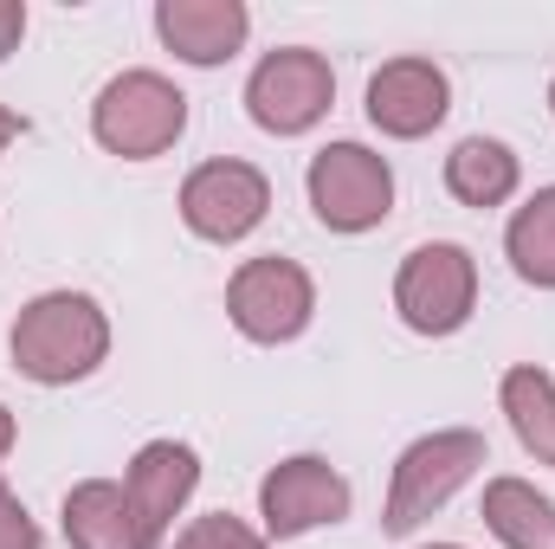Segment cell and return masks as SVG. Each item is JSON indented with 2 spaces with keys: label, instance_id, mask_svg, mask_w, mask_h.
Returning a JSON list of instances; mask_svg holds the SVG:
<instances>
[{
  "label": "cell",
  "instance_id": "cell-18",
  "mask_svg": "<svg viewBox=\"0 0 555 549\" xmlns=\"http://www.w3.org/2000/svg\"><path fill=\"white\" fill-rule=\"evenodd\" d=\"M175 549H266V531H253L246 518H233V511H207V518H194Z\"/></svg>",
  "mask_w": 555,
  "mask_h": 549
},
{
  "label": "cell",
  "instance_id": "cell-5",
  "mask_svg": "<svg viewBox=\"0 0 555 549\" xmlns=\"http://www.w3.org/2000/svg\"><path fill=\"white\" fill-rule=\"evenodd\" d=\"M395 310L414 336H459L478 310V259L459 240H426L395 272Z\"/></svg>",
  "mask_w": 555,
  "mask_h": 549
},
{
  "label": "cell",
  "instance_id": "cell-10",
  "mask_svg": "<svg viewBox=\"0 0 555 549\" xmlns=\"http://www.w3.org/2000/svg\"><path fill=\"white\" fill-rule=\"evenodd\" d=\"M194 485H201V452L188 439H149V446H137V459L124 465V498L137 511V531L149 549L168 544V531L188 511Z\"/></svg>",
  "mask_w": 555,
  "mask_h": 549
},
{
  "label": "cell",
  "instance_id": "cell-13",
  "mask_svg": "<svg viewBox=\"0 0 555 549\" xmlns=\"http://www.w3.org/2000/svg\"><path fill=\"white\" fill-rule=\"evenodd\" d=\"M65 544L72 549H149L137 511L124 498V478H78L65 491Z\"/></svg>",
  "mask_w": 555,
  "mask_h": 549
},
{
  "label": "cell",
  "instance_id": "cell-15",
  "mask_svg": "<svg viewBox=\"0 0 555 549\" xmlns=\"http://www.w3.org/2000/svg\"><path fill=\"white\" fill-rule=\"evenodd\" d=\"M478 518L504 549H555V498H543L530 478H491Z\"/></svg>",
  "mask_w": 555,
  "mask_h": 549
},
{
  "label": "cell",
  "instance_id": "cell-6",
  "mask_svg": "<svg viewBox=\"0 0 555 549\" xmlns=\"http://www.w3.org/2000/svg\"><path fill=\"white\" fill-rule=\"evenodd\" d=\"M336 104V72L310 46H278L246 78V111L266 137H310Z\"/></svg>",
  "mask_w": 555,
  "mask_h": 549
},
{
  "label": "cell",
  "instance_id": "cell-16",
  "mask_svg": "<svg viewBox=\"0 0 555 549\" xmlns=\"http://www.w3.org/2000/svg\"><path fill=\"white\" fill-rule=\"evenodd\" d=\"M498 401H504V420H511L517 446H524L537 465H555V382L550 375H543L537 362H517V369H504Z\"/></svg>",
  "mask_w": 555,
  "mask_h": 549
},
{
  "label": "cell",
  "instance_id": "cell-19",
  "mask_svg": "<svg viewBox=\"0 0 555 549\" xmlns=\"http://www.w3.org/2000/svg\"><path fill=\"white\" fill-rule=\"evenodd\" d=\"M0 549H46V537H39V524H33V511L0 485Z\"/></svg>",
  "mask_w": 555,
  "mask_h": 549
},
{
  "label": "cell",
  "instance_id": "cell-23",
  "mask_svg": "<svg viewBox=\"0 0 555 549\" xmlns=\"http://www.w3.org/2000/svg\"><path fill=\"white\" fill-rule=\"evenodd\" d=\"M426 549H465V544H426Z\"/></svg>",
  "mask_w": 555,
  "mask_h": 549
},
{
  "label": "cell",
  "instance_id": "cell-7",
  "mask_svg": "<svg viewBox=\"0 0 555 549\" xmlns=\"http://www.w3.org/2000/svg\"><path fill=\"white\" fill-rule=\"evenodd\" d=\"M227 317H233V330L246 343H266V349L297 343L310 330V317H317V278L297 259H278V253L246 259L227 278Z\"/></svg>",
  "mask_w": 555,
  "mask_h": 549
},
{
  "label": "cell",
  "instance_id": "cell-20",
  "mask_svg": "<svg viewBox=\"0 0 555 549\" xmlns=\"http://www.w3.org/2000/svg\"><path fill=\"white\" fill-rule=\"evenodd\" d=\"M20 39H26V0H0V65L20 52Z\"/></svg>",
  "mask_w": 555,
  "mask_h": 549
},
{
  "label": "cell",
  "instance_id": "cell-24",
  "mask_svg": "<svg viewBox=\"0 0 555 549\" xmlns=\"http://www.w3.org/2000/svg\"><path fill=\"white\" fill-rule=\"evenodd\" d=\"M550 117H555V85H550Z\"/></svg>",
  "mask_w": 555,
  "mask_h": 549
},
{
  "label": "cell",
  "instance_id": "cell-4",
  "mask_svg": "<svg viewBox=\"0 0 555 549\" xmlns=\"http://www.w3.org/2000/svg\"><path fill=\"white\" fill-rule=\"evenodd\" d=\"M304 194H310V214L330 227V233H375L388 227L395 214V168L382 149L369 142H323L304 168Z\"/></svg>",
  "mask_w": 555,
  "mask_h": 549
},
{
  "label": "cell",
  "instance_id": "cell-11",
  "mask_svg": "<svg viewBox=\"0 0 555 549\" xmlns=\"http://www.w3.org/2000/svg\"><path fill=\"white\" fill-rule=\"evenodd\" d=\"M452 111V78L433 59H388L369 78V124L395 142L433 137Z\"/></svg>",
  "mask_w": 555,
  "mask_h": 549
},
{
  "label": "cell",
  "instance_id": "cell-3",
  "mask_svg": "<svg viewBox=\"0 0 555 549\" xmlns=\"http://www.w3.org/2000/svg\"><path fill=\"white\" fill-rule=\"evenodd\" d=\"M91 137H98L104 155L155 162V155H168L175 142L188 137V98H181L175 78H162L149 65L117 72L98 91V104H91Z\"/></svg>",
  "mask_w": 555,
  "mask_h": 549
},
{
  "label": "cell",
  "instance_id": "cell-2",
  "mask_svg": "<svg viewBox=\"0 0 555 549\" xmlns=\"http://www.w3.org/2000/svg\"><path fill=\"white\" fill-rule=\"evenodd\" d=\"M491 465V446L478 426H439V433H420L414 446L395 459V478H388V505H382V531L388 537H414L433 511H446L478 472Z\"/></svg>",
  "mask_w": 555,
  "mask_h": 549
},
{
  "label": "cell",
  "instance_id": "cell-17",
  "mask_svg": "<svg viewBox=\"0 0 555 549\" xmlns=\"http://www.w3.org/2000/svg\"><path fill=\"white\" fill-rule=\"evenodd\" d=\"M504 253H511V272L524 278V284L555 291V181L550 188H537V194L511 214V227H504Z\"/></svg>",
  "mask_w": 555,
  "mask_h": 549
},
{
  "label": "cell",
  "instance_id": "cell-21",
  "mask_svg": "<svg viewBox=\"0 0 555 549\" xmlns=\"http://www.w3.org/2000/svg\"><path fill=\"white\" fill-rule=\"evenodd\" d=\"M20 137H26V117L0 104V155H7V149H13V142H20Z\"/></svg>",
  "mask_w": 555,
  "mask_h": 549
},
{
  "label": "cell",
  "instance_id": "cell-1",
  "mask_svg": "<svg viewBox=\"0 0 555 549\" xmlns=\"http://www.w3.org/2000/svg\"><path fill=\"white\" fill-rule=\"evenodd\" d=\"M7 356H13V369L26 382L72 388V382H85V375L104 369V356H111V317L85 291H39L33 304H20V317L7 330Z\"/></svg>",
  "mask_w": 555,
  "mask_h": 549
},
{
  "label": "cell",
  "instance_id": "cell-22",
  "mask_svg": "<svg viewBox=\"0 0 555 549\" xmlns=\"http://www.w3.org/2000/svg\"><path fill=\"white\" fill-rule=\"evenodd\" d=\"M13 439H20V426H13V413H7V401H0V459L13 452Z\"/></svg>",
  "mask_w": 555,
  "mask_h": 549
},
{
  "label": "cell",
  "instance_id": "cell-8",
  "mask_svg": "<svg viewBox=\"0 0 555 549\" xmlns=\"http://www.w3.org/2000/svg\"><path fill=\"white\" fill-rule=\"evenodd\" d=\"M266 214H272V181L240 155H214L181 181V227L207 246H240L246 233H259Z\"/></svg>",
  "mask_w": 555,
  "mask_h": 549
},
{
  "label": "cell",
  "instance_id": "cell-9",
  "mask_svg": "<svg viewBox=\"0 0 555 549\" xmlns=\"http://www.w3.org/2000/svg\"><path fill=\"white\" fill-rule=\"evenodd\" d=\"M356 511V491H349V478L330 465V459H317V452H297V459H278L272 472L259 478V531H266V544H291V537H310V531H323V524H343Z\"/></svg>",
  "mask_w": 555,
  "mask_h": 549
},
{
  "label": "cell",
  "instance_id": "cell-14",
  "mask_svg": "<svg viewBox=\"0 0 555 549\" xmlns=\"http://www.w3.org/2000/svg\"><path fill=\"white\" fill-rule=\"evenodd\" d=\"M517 188H524V162H517V149L498 137H465L452 155H446V194L459 201V207H504V201H517Z\"/></svg>",
  "mask_w": 555,
  "mask_h": 549
},
{
  "label": "cell",
  "instance_id": "cell-12",
  "mask_svg": "<svg viewBox=\"0 0 555 549\" xmlns=\"http://www.w3.org/2000/svg\"><path fill=\"white\" fill-rule=\"evenodd\" d=\"M155 39L181 59V65H227L246 52L253 39V13L246 0H155Z\"/></svg>",
  "mask_w": 555,
  "mask_h": 549
}]
</instances>
